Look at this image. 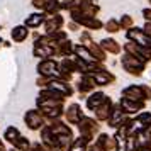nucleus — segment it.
<instances>
[{"mask_svg": "<svg viewBox=\"0 0 151 151\" xmlns=\"http://www.w3.org/2000/svg\"><path fill=\"white\" fill-rule=\"evenodd\" d=\"M121 95L134 102H146V100H151V87L150 85H129L122 90Z\"/></svg>", "mask_w": 151, "mask_h": 151, "instance_id": "f257e3e1", "label": "nucleus"}, {"mask_svg": "<svg viewBox=\"0 0 151 151\" xmlns=\"http://www.w3.org/2000/svg\"><path fill=\"white\" fill-rule=\"evenodd\" d=\"M121 65H122V68L132 76H141L144 68H146V63H143L139 58L129 55V53H124V55L121 56Z\"/></svg>", "mask_w": 151, "mask_h": 151, "instance_id": "f03ea898", "label": "nucleus"}, {"mask_svg": "<svg viewBox=\"0 0 151 151\" xmlns=\"http://www.w3.org/2000/svg\"><path fill=\"white\" fill-rule=\"evenodd\" d=\"M37 73L44 78H60V63L56 58H44L37 63Z\"/></svg>", "mask_w": 151, "mask_h": 151, "instance_id": "7ed1b4c3", "label": "nucleus"}, {"mask_svg": "<svg viewBox=\"0 0 151 151\" xmlns=\"http://www.w3.org/2000/svg\"><path fill=\"white\" fill-rule=\"evenodd\" d=\"M78 129H80V136L85 137L88 143H92V139L99 132V121L97 119H92V117H82V121L76 124Z\"/></svg>", "mask_w": 151, "mask_h": 151, "instance_id": "20e7f679", "label": "nucleus"}, {"mask_svg": "<svg viewBox=\"0 0 151 151\" xmlns=\"http://www.w3.org/2000/svg\"><path fill=\"white\" fill-rule=\"evenodd\" d=\"M24 122L31 131H41L46 126V119L39 109H31L24 114Z\"/></svg>", "mask_w": 151, "mask_h": 151, "instance_id": "39448f33", "label": "nucleus"}, {"mask_svg": "<svg viewBox=\"0 0 151 151\" xmlns=\"http://www.w3.org/2000/svg\"><path fill=\"white\" fill-rule=\"evenodd\" d=\"M122 51L124 53H129V55L136 56V58H139L143 63H148L151 61V49L148 48H143V46H139V44H136V42L132 41H127L122 44Z\"/></svg>", "mask_w": 151, "mask_h": 151, "instance_id": "423d86ee", "label": "nucleus"}, {"mask_svg": "<svg viewBox=\"0 0 151 151\" xmlns=\"http://www.w3.org/2000/svg\"><path fill=\"white\" fill-rule=\"evenodd\" d=\"M126 39L127 41H132L143 46V48H148L151 49V36H148L146 32L143 31V27H131L126 31Z\"/></svg>", "mask_w": 151, "mask_h": 151, "instance_id": "0eeeda50", "label": "nucleus"}, {"mask_svg": "<svg viewBox=\"0 0 151 151\" xmlns=\"http://www.w3.org/2000/svg\"><path fill=\"white\" fill-rule=\"evenodd\" d=\"M46 88L55 90V92H58V93L63 95L65 99H66V97H71L73 93H75V88L71 87V83L65 82V80H61V78H48Z\"/></svg>", "mask_w": 151, "mask_h": 151, "instance_id": "6e6552de", "label": "nucleus"}, {"mask_svg": "<svg viewBox=\"0 0 151 151\" xmlns=\"http://www.w3.org/2000/svg\"><path fill=\"white\" fill-rule=\"evenodd\" d=\"M92 78V82L95 83V87H107L116 82V75L109 71V70H100V71H92V73H85Z\"/></svg>", "mask_w": 151, "mask_h": 151, "instance_id": "1a4fd4ad", "label": "nucleus"}, {"mask_svg": "<svg viewBox=\"0 0 151 151\" xmlns=\"http://www.w3.org/2000/svg\"><path fill=\"white\" fill-rule=\"evenodd\" d=\"M65 26V17L60 14H53V15H48L46 17V21L42 24V27H44V34H49V32H55L58 29H63Z\"/></svg>", "mask_w": 151, "mask_h": 151, "instance_id": "9d476101", "label": "nucleus"}, {"mask_svg": "<svg viewBox=\"0 0 151 151\" xmlns=\"http://www.w3.org/2000/svg\"><path fill=\"white\" fill-rule=\"evenodd\" d=\"M126 119H127V116L124 114L122 109H121L119 104H117V105L112 107V112H110L109 119H107V124H109L110 127H114V129H119V127L126 122Z\"/></svg>", "mask_w": 151, "mask_h": 151, "instance_id": "9b49d317", "label": "nucleus"}, {"mask_svg": "<svg viewBox=\"0 0 151 151\" xmlns=\"http://www.w3.org/2000/svg\"><path fill=\"white\" fill-rule=\"evenodd\" d=\"M144 104L146 102H134V100H129V99L121 97V100H119V107L122 109V112L126 114V116H131V114H137L139 110H143Z\"/></svg>", "mask_w": 151, "mask_h": 151, "instance_id": "f8f14e48", "label": "nucleus"}, {"mask_svg": "<svg viewBox=\"0 0 151 151\" xmlns=\"http://www.w3.org/2000/svg\"><path fill=\"white\" fill-rule=\"evenodd\" d=\"M46 17H48V15L44 14L42 10H36V12L29 14L27 17L24 19V26H26L27 29H37V27H41L42 24H44Z\"/></svg>", "mask_w": 151, "mask_h": 151, "instance_id": "ddd939ff", "label": "nucleus"}, {"mask_svg": "<svg viewBox=\"0 0 151 151\" xmlns=\"http://www.w3.org/2000/svg\"><path fill=\"white\" fill-rule=\"evenodd\" d=\"M112 107H114V102L110 100V97H105V100L93 110V112H95V119L97 121H105V122H107L110 112H112Z\"/></svg>", "mask_w": 151, "mask_h": 151, "instance_id": "4468645a", "label": "nucleus"}, {"mask_svg": "<svg viewBox=\"0 0 151 151\" xmlns=\"http://www.w3.org/2000/svg\"><path fill=\"white\" fill-rule=\"evenodd\" d=\"M63 116L66 117V121H68L70 124H78L83 117L82 107H80L78 104H70L68 107L65 109V114H63Z\"/></svg>", "mask_w": 151, "mask_h": 151, "instance_id": "2eb2a0df", "label": "nucleus"}, {"mask_svg": "<svg viewBox=\"0 0 151 151\" xmlns=\"http://www.w3.org/2000/svg\"><path fill=\"white\" fill-rule=\"evenodd\" d=\"M99 44H100V48H102L107 55H121V53H122V46H121L114 37H104Z\"/></svg>", "mask_w": 151, "mask_h": 151, "instance_id": "dca6fc26", "label": "nucleus"}, {"mask_svg": "<svg viewBox=\"0 0 151 151\" xmlns=\"http://www.w3.org/2000/svg\"><path fill=\"white\" fill-rule=\"evenodd\" d=\"M76 90H78L80 95H88L95 90V83L92 82V78L88 75H82L80 80L76 82Z\"/></svg>", "mask_w": 151, "mask_h": 151, "instance_id": "f3484780", "label": "nucleus"}, {"mask_svg": "<svg viewBox=\"0 0 151 151\" xmlns=\"http://www.w3.org/2000/svg\"><path fill=\"white\" fill-rule=\"evenodd\" d=\"M73 49H75V44L66 39L63 42H58L55 44V58H66V56L73 55Z\"/></svg>", "mask_w": 151, "mask_h": 151, "instance_id": "a211bd4d", "label": "nucleus"}, {"mask_svg": "<svg viewBox=\"0 0 151 151\" xmlns=\"http://www.w3.org/2000/svg\"><path fill=\"white\" fill-rule=\"evenodd\" d=\"M105 97H107V95L104 93L102 90H93V92L88 93V97H87V102H85V104H87V109H88V110H95L97 107L105 100Z\"/></svg>", "mask_w": 151, "mask_h": 151, "instance_id": "6ab92c4d", "label": "nucleus"}, {"mask_svg": "<svg viewBox=\"0 0 151 151\" xmlns=\"http://www.w3.org/2000/svg\"><path fill=\"white\" fill-rule=\"evenodd\" d=\"M32 55L39 60H44V58H55V44L53 42H48L44 46H34L32 48Z\"/></svg>", "mask_w": 151, "mask_h": 151, "instance_id": "aec40b11", "label": "nucleus"}, {"mask_svg": "<svg viewBox=\"0 0 151 151\" xmlns=\"http://www.w3.org/2000/svg\"><path fill=\"white\" fill-rule=\"evenodd\" d=\"M48 127L51 129V132L55 136H71V129H70L68 124H65L61 119L53 121L51 124H48Z\"/></svg>", "mask_w": 151, "mask_h": 151, "instance_id": "412c9836", "label": "nucleus"}, {"mask_svg": "<svg viewBox=\"0 0 151 151\" xmlns=\"http://www.w3.org/2000/svg\"><path fill=\"white\" fill-rule=\"evenodd\" d=\"M29 29L24 26V24H19V26H14V29L10 31V39L12 42H24L29 37Z\"/></svg>", "mask_w": 151, "mask_h": 151, "instance_id": "4be33fe9", "label": "nucleus"}, {"mask_svg": "<svg viewBox=\"0 0 151 151\" xmlns=\"http://www.w3.org/2000/svg\"><path fill=\"white\" fill-rule=\"evenodd\" d=\"M73 55L78 56L80 60H83V61H87V63H92V61H95L93 60V56H92V53H90V49L88 46H85V44H75V49H73Z\"/></svg>", "mask_w": 151, "mask_h": 151, "instance_id": "5701e85b", "label": "nucleus"}, {"mask_svg": "<svg viewBox=\"0 0 151 151\" xmlns=\"http://www.w3.org/2000/svg\"><path fill=\"white\" fill-rule=\"evenodd\" d=\"M88 49H90V53H92V56H93V60H95V61L105 63V60H107V53L100 48V44H99V42L92 41L88 44Z\"/></svg>", "mask_w": 151, "mask_h": 151, "instance_id": "b1692460", "label": "nucleus"}, {"mask_svg": "<svg viewBox=\"0 0 151 151\" xmlns=\"http://www.w3.org/2000/svg\"><path fill=\"white\" fill-rule=\"evenodd\" d=\"M4 137H5V141H7V143H10L12 146H15V144H17V141L22 137V134L19 132V129H17V127L10 126V127H7V129H5Z\"/></svg>", "mask_w": 151, "mask_h": 151, "instance_id": "393cba45", "label": "nucleus"}, {"mask_svg": "<svg viewBox=\"0 0 151 151\" xmlns=\"http://www.w3.org/2000/svg\"><path fill=\"white\" fill-rule=\"evenodd\" d=\"M42 12H44L46 15L60 14V12H61V5H60V2H58V0H46Z\"/></svg>", "mask_w": 151, "mask_h": 151, "instance_id": "a878e982", "label": "nucleus"}, {"mask_svg": "<svg viewBox=\"0 0 151 151\" xmlns=\"http://www.w3.org/2000/svg\"><path fill=\"white\" fill-rule=\"evenodd\" d=\"M46 36H48L49 42H53V44H58V42H63V41L68 39V32H66L65 29H58V31L49 32V34H46Z\"/></svg>", "mask_w": 151, "mask_h": 151, "instance_id": "bb28decb", "label": "nucleus"}, {"mask_svg": "<svg viewBox=\"0 0 151 151\" xmlns=\"http://www.w3.org/2000/svg\"><path fill=\"white\" fill-rule=\"evenodd\" d=\"M88 141L85 139V137H76V139H73L71 141V144H70L68 151H87V146H88Z\"/></svg>", "mask_w": 151, "mask_h": 151, "instance_id": "cd10ccee", "label": "nucleus"}, {"mask_svg": "<svg viewBox=\"0 0 151 151\" xmlns=\"http://www.w3.org/2000/svg\"><path fill=\"white\" fill-rule=\"evenodd\" d=\"M104 29L109 32V34H117L121 31V26H119V19H109L107 22H104Z\"/></svg>", "mask_w": 151, "mask_h": 151, "instance_id": "c85d7f7f", "label": "nucleus"}, {"mask_svg": "<svg viewBox=\"0 0 151 151\" xmlns=\"http://www.w3.org/2000/svg\"><path fill=\"white\" fill-rule=\"evenodd\" d=\"M136 122H139L141 126H143L144 129L148 127V126H151V112H148V110H143V112H139L136 116V119H134Z\"/></svg>", "mask_w": 151, "mask_h": 151, "instance_id": "c756f323", "label": "nucleus"}, {"mask_svg": "<svg viewBox=\"0 0 151 151\" xmlns=\"http://www.w3.org/2000/svg\"><path fill=\"white\" fill-rule=\"evenodd\" d=\"M119 26H121V29L127 31V29L134 27V19H132L131 15L124 14V15H121V19H119Z\"/></svg>", "mask_w": 151, "mask_h": 151, "instance_id": "7c9ffc66", "label": "nucleus"}, {"mask_svg": "<svg viewBox=\"0 0 151 151\" xmlns=\"http://www.w3.org/2000/svg\"><path fill=\"white\" fill-rule=\"evenodd\" d=\"M14 148L17 151H31V150H32V148H31V143H29V139H27V137H24V136L17 141V144H15Z\"/></svg>", "mask_w": 151, "mask_h": 151, "instance_id": "2f4dec72", "label": "nucleus"}, {"mask_svg": "<svg viewBox=\"0 0 151 151\" xmlns=\"http://www.w3.org/2000/svg\"><path fill=\"white\" fill-rule=\"evenodd\" d=\"M92 41H93V39H92V36H90V31H87V29H85L82 34H80V44H85V46H88Z\"/></svg>", "mask_w": 151, "mask_h": 151, "instance_id": "473e14b6", "label": "nucleus"}, {"mask_svg": "<svg viewBox=\"0 0 151 151\" xmlns=\"http://www.w3.org/2000/svg\"><path fill=\"white\" fill-rule=\"evenodd\" d=\"M44 4H46V0H32V2H31V5H32L36 10H42V9H44Z\"/></svg>", "mask_w": 151, "mask_h": 151, "instance_id": "72a5a7b5", "label": "nucleus"}, {"mask_svg": "<svg viewBox=\"0 0 151 151\" xmlns=\"http://www.w3.org/2000/svg\"><path fill=\"white\" fill-rule=\"evenodd\" d=\"M87 151H107L105 148H102L99 143H92V144H88L87 146Z\"/></svg>", "mask_w": 151, "mask_h": 151, "instance_id": "f704fd0d", "label": "nucleus"}, {"mask_svg": "<svg viewBox=\"0 0 151 151\" xmlns=\"http://www.w3.org/2000/svg\"><path fill=\"white\" fill-rule=\"evenodd\" d=\"M143 17L146 22H151V7L148 9H143Z\"/></svg>", "mask_w": 151, "mask_h": 151, "instance_id": "c9c22d12", "label": "nucleus"}, {"mask_svg": "<svg viewBox=\"0 0 151 151\" xmlns=\"http://www.w3.org/2000/svg\"><path fill=\"white\" fill-rule=\"evenodd\" d=\"M143 31H144V32H146L148 36H151V22H144Z\"/></svg>", "mask_w": 151, "mask_h": 151, "instance_id": "e433bc0d", "label": "nucleus"}, {"mask_svg": "<svg viewBox=\"0 0 151 151\" xmlns=\"http://www.w3.org/2000/svg\"><path fill=\"white\" fill-rule=\"evenodd\" d=\"M68 27H70V31H78V29H82L80 26H78V24H76V22H73V21L68 24Z\"/></svg>", "mask_w": 151, "mask_h": 151, "instance_id": "4c0bfd02", "label": "nucleus"}, {"mask_svg": "<svg viewBox=\"0 0 151 151\" xmlns=\"http://www.w3.org/2000/svg\"><path fill=\"white\" fill-rule=\"evenodd\" d=\"M4 46H5V48H10L12 44H10V42H9V41H4Z\"/></svg>", "mask_w": 151, "mask_h": 151, "instance_id": "58836bf2", "label": "nucleus"}, {"mask_svg": "<svg viewBox=\"0 0 151 151\" xmlns=\"http://www.w3.org/2000/svg\"><path fill=\"white\" fill-rule=\"evenodd\" d=\"M0 151H5V148H4V143L0 141Z\"/></svg>", "mask_w": 151, "mask_h": 151, "instance_id": "ea45409f", "label": "nucleus"}, {"mask_svg": "<svg viewBox=\"0 0 151 151\" xmlns=\"http://www.w3.org/2000/svg\"><path fill=\"white\" fill-rule=\"evenodd\" d=\"M2 46H4V39H2V37H0V48H2Z\"/></svg>", "mask_w": 151, "mask_h": 151, "instance_id": "a19ab883", "label": "nucleus"}, {"mask_svg": "<svg viewBox=\"0 0 151 151\" xmlns=\"http://www.w3.org/2000/svg\"><path fill=\"white\" fill-rule=\"evenodd\" d=\"M0 31H2V24H0Z\"/></svg>", "mask_w": 151, "mask_h": 151, "instance_id": "79ce46f5", "label": "nucleus"}, {"mask_svg": "<svg viewBox=\"0 0 151 151\" xmlns=\"http://www.w3.org/2000/svg\"><path fill=\"white\" fill-rule=\"evenodd\" d=\"M150 4H151V2H150Z\"/></svg>", "mask_w": 151, "mask_h": 151, "instance_id": "37998d69", "label": "nucleus"}, {"mask_svg": "<svg viewBox=\"0 0 151 151\" xmlns=\"http://www.w3.org/2000/svg\"><path fill=\"white\" fill-rule=\"evenodd\" d=\"M150 2H151V0H150Z\"/></svg>", "mask_w": 151, "mask_h": 151, "instance_id": "c03bdc74", "label": "nucleus"}]
</instances>
